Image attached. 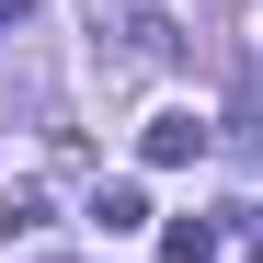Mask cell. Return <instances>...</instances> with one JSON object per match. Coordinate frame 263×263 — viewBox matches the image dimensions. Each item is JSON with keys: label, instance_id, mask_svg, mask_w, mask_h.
Returning a JSON list of instances; mask_svg holds the SVG:
<instances>
[{"label": "cell", "instance_id": "obj_3", "mask_svg": "<svg viewBox=\"0 0 263 263\" xmlns=\"http://www.w3.org/2000/svg\"><path fill=\"white\" fill-rule=\"evenodd\" d=\"M160 252H172V263H217V229H206V217H172Z\"/></svg>", "mask_w": 263, "mask_h": 263}, {"label": "cell", "instance_id": "obj_4", "mask_svg": "<svg viewBox=\"0 0 263 263\" xmlns=\"http://www.w3.org/2000/svg\"><path fill=\"white\" fill-rule=\"evenodd\" d=\"M23 23H34V0H0V34H23Z\"/></svg>", "mask_w": 263, "mask_h": 263}, {"label": "cell", "instance_id": "obj_2", "mask_svg": "<svg viewBox=\"0 0 263 263\" xmlns=\"http://www.w3.org/2000/svg\"><path fill=\"white\" fill-rule=\"evenodd\" d=\"M92 229H103V240L149 229V195H138V183H103V195H92Z\"/></svg>", "mask_w": 263, "mask_h": 263}, {"label": "cell", "instance_id": "obj_1", "mask_svg": "<svg viewBox=\"0 0 263 263\" xmlns=\"http://www.w3.org/2000/svg\"><path fill=\"white\" fill-rule=\"evenodd\" d=\"M160 172H183V160H206V115H183V103H172V115H149V138H138Z\"/></svg>", "mask_w": 263, "mask_h": 263}]
</instances>
